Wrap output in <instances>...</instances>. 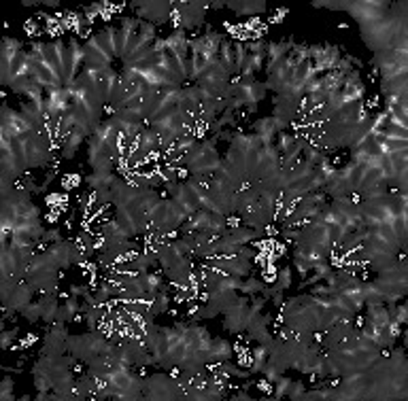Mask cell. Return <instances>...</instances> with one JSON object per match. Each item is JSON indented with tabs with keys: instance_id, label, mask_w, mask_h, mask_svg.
Masks as SVG:
<instances>
[{
	"instance_id": "47",
	"label": "cell",
	"mask_w": 408,
	"mask_h": 401,
	"mask_svg": "<svg viewBox=\"0 0 408 401\" xmlns=\"http://www.w3.org/2000/svg\"><path fill=\"white\" fill-rule=\"evenodd\" d=\"M264 287H266V282H264L262 278H258L255 274H249L247 278H242V285H240V295H249V297L260 295V293L264 291Z\"/></svg>"
},
{
	"instance_id": "31",
	"label": "cell",
	"mask_w": 408,
	"mask_h": 401,
	"mask_svg": "<svg viewBox=\"0 0 408 401\" xmlns=\"http://www.w3.org/2000/svg\"><path fill=\"white\" fill-rule=\"evenodd\" d=\"M200 109H202V100H200L198 85H183L181 100H179V111L185 117H198Z\"/></svg>"
},
{
	"instance_id": "32",
	"label": "cell",
	"mask_w": 408,
	"mask_h": 401,
	"mask_svg": "<svg viewBox=\"0 0 408 401\" xmlns=\"http://www.w3.org/2000/svg\"><path fill=\"white\" fill-rule=\"evenodd\" d=\"M230 386V378L224 376L221 372L213 370L207 372V391H204V401H217L224 399Z\"/></svg>"
},
{
	"instance_id": "36",
	"label": "cell",
	"mask_w": 408,
	"mask_h": 401,
	"mask_svg": "<svg viewBox=\"0 0 408 401\" xmlns=\"http://www.w3.org/2000/svg\"><path fill=\"white\" fill-rule=\"evenodd\" d=\"M323 193L328 195V199H336V197H353L351 193V187H349V181L347 176L342 174L340 168L334 170L332 179L328 181V185L323 187Z\"/></svg>"
},
{
	"instance_id": "50",
	"label": "cell",
	"mask_w": 408,
	"mask_h": 401,
	"mask_svg": "<svg viewBox=\"0 0 408 401\" xmlns=\"http://www.w3.org/2000/svg\"><path fill=\"white\" fill-rule=\"evenodd\" d=\"M22 319H26L28 323H43V306H41V299H32V302L20 312Z\"/></svg>"
},
{
	"instance_id": "43",
	"label": "cell",
	"mask_w": 408,
	"mask_h": 401,
	"mask_svg": "<svg viewBox=\"0 0 408 401\" xmlns=\"http://www.w3.org/2000/svg\"><path fill=\"white\" fill-rule=\"evenodd\" d=\"M217 62L221 64V68H226L232 77H236L234 73V40L224 38L219 45V52H217Z\"/></svg>"
},
{
	"instance_id": "60",
	"label": "cell",
	"mask_w": 408,
	"mask_h": 401,
	"mask_svg": "<svg viewBox=\"0 0 408 401\" xmlns=\"http://www.w3.org/2000/svg\"><path fill=\"white\" fill-rule=\"evenodd\" d=\"M232 399H236V401H251V395H249V391H247V388H242V391L234 393V395H232Z\"/></svg>"
},
{
	"instance_id": "28",
	"label": "cell",
	"mask_w": 408,
	"mask_h": 401,
	"mask_svg": "<svg viewBox=\"0 0 408 401\" xmlns=\"http://www.w3.org/2000/svg\"><path fill=\"white\" fill-rule=\"evenodd\" d=\"M270 321H272V315H264V312L251 317V321H249V325H247V329H245L247 338L253 340L255 344H264V346H268V344L272 342V338H275V335L270 333Z\"/></svg>"
},
{
	"instance_id": "14",
	"label": "cell",
	"mask_w": 408,
	"mask_h": 401,
	"mask_svg": "<svg viewBox=\"0 0 408 401\" xmlns=\"http://www.w3.org/2000/svg\"><path fill=\"white\" fill-rule=\"evenodd\" d=\"M45 253L51 257L60 270H66L71 266H77V264H85V255L81 253V248L75 240H60V242H54V244H47Z\"/></svg>"
},
{
	"instance_id": "1",
	"label": "cell",
	"mask_w": 408,
	"mask_h": 401,
	"mask_svg": "<svg viewBox=\"0 0 408 401\" xmlns=\"http://www.w3.org/2000/svg\"><path fill=\"white\" fill-rule=\"evenodd\" d=\"M219 134L211 138H200L183 158V168H187L189 176H213L221 166L224 158L217 151Z\"/></svg>"
},
{
	"instance_id": "52",
	"label": "cell",
	"mask_w": 408,
	"mask_h": 401,
	"mask_svg": "<svg viewBox=\"0 0 408 401\" xmlns=\"http://www.w3.org/2000/svg\"><path fill=\"white\" fill-rule=\"evenodd\" d=\"M272 386H275V393H272V397L279 401V399L287 397V393H289V386H291V378L283 374V376H281V378H279V380H277Z\"/></svg>"
},
{
	"instance_id": "22",
	"label": "cell",
	"mask_w": 408,
	"mask_h": 401,
	"mask_svg": "<svg viewBox=\"0 0 408 401\" xmlns=\"http://www.w3.org/2000/svg\"><path fill=\"white\" fill-rule=\"evenodd\" d=\"M0 128L3 130H9L13 132L15 136L20 138H28L32 134H36V130L30 126V121L22 115L20 109H11L9 105H3V109H0Z\"/></svg>"
},
{
	"instance_id": "51",
	"label": "cell",
	"mask_w": 408,
	"mask_h": 401,
	"mask_svg": "<svg viewBox=\"0 0 408 401\" xmlns=\"http://www.w3.org/2000/svg\"><path fill=\"white\" fill-rule=\"evenodd\" d=\"M247 62V45L245 43H234V73L240 75L242 66Z\"/></svg>"
},
{
	"instance_id": "17",
	"label": "cell",
	"mask_w": 408,
	"mask_h": 401,
	"mask_svg": "<svg viewBox=\"0 0 408 401\" xmlns=\"http://www.w3.org/2000/svg\"><path fill=\"white\" fill-rule=\"evenodd\" d=\"M68 353V329L66 323H51L43 335V346L38 355H66Z\"/></svg>"
},
{
	"instance_id": "40",
	"label": "cell",
	"mask_w": 408,
	"mask_h": 401,
	"mask_svg": "<svg viewBox=\"0 0 408 401\" xmlns=\"http://www.w3.org/2000/svg\"><path fill=\"white\" fill-rule=\"evenodd\" d=\"M87 138H89V136H87L83 130L75 128V130L68 134V138L62 142V158H64V160H73V158L77 156V151L81 149V144H83Z\"/></svg>"
},
{
	"instance_id": "10",
	"label": "cell",
	"mask_w": 408,
	"mask_h": 401,
	"mask_svg": "<svg viewBox=\"0 0 408 401\" xmlns=\"http://www.w3.org/2000/svg\"><path fill=\"white\" fill-rule=\"evenodd\" d=\"M136 17L140 22H149L153 26L168 24L175 11V0H134L130 3Z\"/></svg>"
},
{
	"instance_id": "56",
	"label": "cell",
	"mask_w": 408,
	"mask_h": 401,
	"mask_svg": "<svg viewBox=\"0 0 408 401\" xmlns=\"http://www.w3.org/2000/svg\"><path fill=\"white\" fill-rule=\"evenodd\" d=\"M60 240H64V236H62V229L60 227H49V229H45V236H43V244H54V242H60Z\"/></svg>"
},
{
	"instance_id": "11",
	"label": "cell",
	"mask_w": 408,
	"mask_h": 401,
	"mask_svg": "<svg viewBox=\"0 0 408 401\" xmlns=\"http://www.w3.org/2000/svg\"><path fill=\"white\" fill-rule=\"evenodd\" d=\"M26 158H28V168H45L47 164H51L54 160V149H56V140L49 138L45 134H32L26 140Z\"/></svg>"
},
{
	"instance_id": "53",
	"label": "cell",
	"mask_w": 408,
	"mask_h": 401,
	"mask_svg": "<svg viewBox=\"0 0 408 401\" xmlns=\"http://www.w3.org/2000/svg\"><path fill=\"white\" fill-rule=\"evenodd\" d=\"M13 386H15L13 378L11 376H5L3 382H0V399H3V401H13L15 399Z\"/></svg>"
},
{
	"instance_id": "54",
	"label": "cell",
	"mask_w": 408,
	"mask_h": 401,
	"mask_svg": "<svg viewBox=\"0 0 408 401\" xmlns=\"http://www.w3.org/2000/svg\"><path fill=\"white\" fill-rule=\"evenodd\" d=\"M17 335H20V327L3 329V333H0V348H3V350H9L11 344L17 340Z\"/></svg>"
},
{
	"instance_id": "29",
	"label": "cell",
	"mask_w": 408,
	"mask_h": 401,
	"mask_svg": "<svg viewBox=\"0 0 408 401\" xmlns=\"http://www.w3.org/2000/svg\"><path fill=\"white\" fill-rule=\"evenodd\" d=\"M34 289L24 280V282H20V287L11 293V297L7 299V302L3 304V310H5V321L9 319V317H13V315H20L32 299H34Z\"/></svg>"
},
{
	"instance_id": "37",
	"label": "cell",
	"mask_w": 408,
	"mask_h": 401,
	"mask_svg": "<svg viewBox=\"0 0 408 401\" xmlns=\"http://www.w3.org/2000/svg\"><path fill=\"white\" fill-rule=\"evenodd\" d=\"M41 306H43V323L51 325L58 321V312H60V293L58 291H49V293H41Z\"/></svg>"
},
{
	"instance_id": "58",
	"label": "cell",
	"mask_w": 408,
	"mask_h": 401,
	"mask_svg": "<svg viewBox=\"0 0 408 401\" xmlns=\"http://www.w3.org/2000/svg\"><path fill=\"white\" fill-rule=\"evenodd\" d=\"M391 321H395L398 325H406V321H408V306L406 304H395V312H393V319Z\"/></svg>"
},
{
	"instance_id": "2",
	"label": "cell",
	"mask_w": 408,
	"mask_h": 401,
	"mask_svg": "<svg viewBox=\"0 0 408 401\" xmlns=\"http://www.w3.org/2000/svg\"><path fill=\"white\" fill-rule=\"evenodd\" d=\"M372 287L385 299V304L402 302V299L408 295V262L404 259L402 253L393 266L377 272Z\"/></svg>"
},
{
	"instance_id": "55",
	"label": "cell",
	"mask_w": 408,
	"mask_h": 401,
	"mask_svg": "<svg viewBox=\"0 0 408 401\" xmlns=\"http://www.w3.org/2000/svg\"><path fill=\"white\" fill-rule=\"evenodd\" d=\"M304 393H306V384L302 380H291V386H289L287 397L291 401H304Z\"/></svg>"
},
{
	"instance_id": "26",
	"label": "cell",
	"mask_w": 408,
	"mask_h": 401,
	"mask_svg": "<svg viewBox=\"0 0 408 401\" xmlns=\"http://www.w3.org/2000/svg\"><path fill=\"white\" fill-rule=\"evenodd\" d=\"M126 240H130L128 234L119 227V223L115 219H109V221H105V223L100 225V234L96 238V250L100 253V250L113 248V246H117V244H122Z\"/></svg>"
},
{
	"instance_id": "25",
	"label": "cell",
	"mask_w": 408,
	"mask_h": 401,
	"mask_svg": "<svg viewBox=\"0 0 408 401\" xmlns=\"http://www.w3.org/2000/svg\"><path fill=\"white\" fill-rule=\"evenodd\" d=\"M209 264L219 268L224 274H232V276H240V278H247L249 274H253V262L245 259L240 255H217V257L209 259Z\"/></svg>"
},
{
	"instance_id": "49",
	"label": "cell",
	"mask_w": 408,
	"mask_h": 401,
	"mask_svg": "<svg viewBox=\"0 0 408 401\" xmlns=\"http://www.w3.org/2000/svg\"><path fill=\"white\" fill-rule=\"evenodd\" d=\"M296 142H298V136L293 132H289V130L287 132H279L277 138H275V146H277V151L281 153V158L291 151V149L296 146Z\"/></svg>"
},
{
	"instance_id": "59",
	"label": "cell",
	"mask_w": 408,
	"mask_h": 401,
	"mask_svg": "<svg viewBox=\"0 0 408 401\" xmlns=\"http://www.w3.org/2000/svg\"><path fill=\"white\" fill-rule=\"evenodd\" d=\"M68 291H71V295H77V297H81V299L89 293V289H87L85 285H71Z\"/></svg>"
},
{
	"instance_id": "7",
	"label": "cell",
	"mask_w": 408,
	"mask_h": 401,
	"mask_svg": "<svg viewBox=\"0 0 408 401\" xmlns=\"http://www.w3.org/2000/svg\"><path fill=\"white\" fill-rule=\"evenodd\" d=\"M143 395L149 401H179V399H185V391H183L181 380L177 376H170V374H164V372L145 376Z\"/></svg>"
},
{
	"instance_id": "34",
	"label": "cell",
	"mask_w": 408,
	"mask_h": 401,
	"mask_svg": "<svg viewBox=\"0 0 408 401\" xmlns=\"http://www.w3.org/2000/svg\"><path fill=\"white\" fill-rule=\"evenodd\" d=\"M293 45H296V38L293 36H289L285 40H272V43H268V49H266V68L268 66H275L281 60H285L291 54Z\"/></svg>"
},
{
	"instance_id": "33",
	"label": "cell",
	"mask_w": 408,
	"mask_h": 401,
	"mask_svg": "<svg viewBox=\"0 0 408 401\" xmlns=\"http://www.w3.org/2000/svg\"><path fill=\"white\" fill-rule=\"evenodd\" d=\"M232 357H234V346L228 340L211 338V344H209V363H211V368L219 365L224 361H230Z\"/></svg>"
},
{
	"instance_id": "21",
	"label": "cell",
	"mask_w": 408,
	"mask_h": 401,
	"mask_svg": "<svg viewBox=\"0 0 408 401\" xmlns=\"http://www.w3.org/2000/svg\"><path fill=\"white\" fill-rule=\"evenodd\" d=\"M83 58H85V52H83V45L71 36L68 43L64 45V54H62V64H64V85H73L75 79L79 77L81 68H83Z\"/></svg>"
},
{
	"instance_id": "44",
	"label": "cell",
	"mask_w": 408,
	"mask_h": 401,
	"mask_svg": "<svg viewBox=\"0 0 408 401\" xmlns=\"http://www.w3.org/2000/svg\"><path fill=\"white\" fill-rule=\"evenodd\" d=\"M266 361H268V348H266L264 344H258V346H255V350H253V353H251L249 372H251L253 376L262 374V370H264Z\"/></svg>"
},
{
	"instance_id": "20",
	"label": "cell",
	"mask_w": 408,
	"mask_h": 401,
	"mask_svg": "<svg viewBox=\"0 0 408 401\" xmlns=\"http://www.w3.org/2000/svg\"><path fill=\"white\" fill-rule=\"evenodd\" d=\"M342 58V47L334 43H323V45H311V62L319 75L336 70L338 62Z\"/></svg>"
},
{
	"instance_id": "3",
	"label": "cell",
	"mask_w": 408,
	"mask_h": 401,
	"mask_svg": "<svg viewBox=\"0 0 408 401\" xmlns=\"http://www.w3.org/2000/svg\"><path fill=\"white\" fill-rule=\"evenodd\" d=\"M115 342L109 340V335L102 331V329H87L85 333H79V335H68V353L79 361L83 363L85 368L89 363H94L96 359L105 357L111 346Z\"/></svg>"
},
{
	"instance_id": "23",
	"label": "cell",
	"mask_w": 408,
	"mask_h": 401,
	"mask_svg": "<svg viewBox=\"0 0 408 401\" xmlns=\"http://www.w3.org/2000/svg\"><path fill=\"white\" fill-rule=\"evenodd\" d=\"M266 49H268L266 38L251 40L247 45V62L240 70V77H255L260 70L266 68Z\"/></svg>"
},
{
	"instance_id": "12",
	"label": "cell",
	"mask_w": 408,
	"mask_h": 401,
	"mask_svg": "<svg viewBox=\"0 0 408 401\" xmlns=\"http://www.w3.org/2000/svg\"><path fill=\"white\" fill-rule=\"evenodd\" d=\"M209 11V3H175L170 24L181 30H196L204 24Z\"/></svg>"
},
{
	"instance_id": "19",
	"label": "cell",
	"mask_w": 408,
	"mask_h": 401,
	"mask_svg": "<svg viewBox=\"0 0 408 401\" xmlns=\"http://www.w3.org/2000/svg\"><path fill=\"white\" fill-rule=\"evenodd\" d=\"M156 255H158V264L162 270H168L177 264H181L183 259L191 257V246L183 240V238H170L166 240L158 250H156Z\"/></svg>"
},
{
	"instance_id": "46",
	"label": "cell",
	"mask_w": 408,
	"mask_h": 401,
	"mask_svg": "<svg viewBox=\"0 0 408 401\" xmlns=\"http://www.w3.org/2000/svg\"><path fill=\"white\" fill-rule=\"evenodd\" d=\"M168 308H170V291H160L156 297L151 299V308H149V315L156 319V317H160V315H164V312H168Z\"/></svg>"
},
{
	"instance_id": "35",
	"label": "cell",
	"mask_w": 408,
	"mask_h": 401,
	"mask_svg": "<svg viewBox=\"0 0 408 401\" xmlns=\"http://www.w3.org/2000/svg\"><path fill=\"white\" fill-rule=\"evenodd\" d=\"M381 93L385 98H395V96L408 93V70L381 79Z\"/></svg>"
},
{
	"instance_id": "62",
	"label": "cell",
	"mask_w": 408,
	"mask_h": 401,
	"mask_svg": "<svg viewBox=\"0 0 408 401\" xmlns=\"http://www.w3.org/2000/svg\"><path fill=\"white\" fill-rule=\"evenodd\" d=\"M226 3H209V9H224Z\"/></svg>"
},
{
	"instance_id": "8",
	"label": "cell",
	"mask_w": 408,
	"mask_h": 401,
	"mask_svg": "<svg viewBox=\"0 0 408 401\" xmlns=\"http://www.w3.org/2000/svg\"><path fill=\"white\" fill-rule=\"evenodd\" d=\"M268 89L264 85V81H258L255 77H232L230 83V98H238L242 103V109H247L249 113H255L260 107V103L266 98Z\"/></svg>"
},
{
	"instance_id": "15",
	"label": "cell",
	"mask_w": 408,
	"mask_h": 401,
	"mask_svg": "<svg viewBox=\"0 0 408 401\" xmlns=\"http://www.w3.org/2000/svg\"><path fill=\"white\" fill-rule=\"evenodd\" d=\"M221 317H224V329L228 333H234V335L245 333V329L251 321V297L238 295L236 304L230 310H226Z\"/></svg>"
},
{
	"instance_id": "24",
	"label": "cell",
	"mask_w": 408,
	"mask_h": 401,
	"mask_svg": "<svg viewBox=\"0 0 408 401\" xmlns=\"http://www.w3.org/2000/svg\"><path fill=\"white\" fill-rule=\"evenodd\" d=\"M291 278H293V268L291 266H283L277 276H275V282L268 287H264V291L260 295H264L266 299H272V306L279 308L283 304V299H285V291L291 287Z\"/></svg>"
},
{
	"instance_id": "39",
	"label": "cell",
	"mask_w": 408,
	"mask_h": 401,
	"mask_svg": "<svg viewBox=\"0 0 408 401\" xmlns=\"http://www.w3.org/2000/svg\"><path fill=\"white\" fill-rule=\"evenodd\" d=\"M226 7L240 17H255V15L266 13V9H268V5L262 3V0L260 3H249V0H238L236 3V0H232V3H226Z\"/></svg>"
},
{
	"instance_id": "41",
	"label": "cell",
	"mask_w": 408,
	"mask_h": 401,
	"mask_svg": "<svg viewBox=\"0 0 408 401\" xmlns=\"http://www.w3.org/2000/svg\"><path fill=\"white\" fill-rule=\"evenodd\" d=\"M79 315H81V297L71 295V297H66V302H64V304H60L58 321L71 325V323H75V319H77Z\"/></svg>"
},
{
	"instance_id": "57",
	"label": "cell",
	"mask_w": 408,
	"mask_h": 401,
	"mask_svg": "<svg viewBox=\"0 0 408 401\" xmlns=\"http://www.w3.org/2000/svg\"><path fill=\"white\" fill-rule=\"evenodd\" d=\"M262 376H264V380H266V382L275 384V382L283 376V372H281V370H277L275 365L266 363V365H264V370H262Z\"/></svg>"
},
{
	"instance_id": "6",
	"label": "cell",
	"mask_w": 408,
	"mask_h": 401,
	"mask_svg": "<svg viewBox=\"0 0 408 401\" xmlns=\"http://www.w3.org/2000/svg\"><path fill=\"white\" fill-rule=\"evenodd\" d=\"M105 382L113 388V399L117 401H138L145 399L143 384L145 376L132 372V368H113L105 376Z\"/></svg>"
},
{
	"instance_id": "38",
	"label": "cell",
	"mask_w": 408,
	"mask_h": 401,
	"mask_svg": "<svg viewBox=\"0 0 408 401\" xmlns=\"http://www.w3.org/2000/svg\"><path fill=\"white\" fill-rule=\"evenodd\" d=\"M251 132H253L255 136H258L264 144H272L275 138H277V134H279L272 115H270V117H260V119H255V121L251 123Z\"/></svg>"
},
{
	"instance_id": "4",
	"label": "cell",
	"mask_w": 408,
	"mask_h": 401,
	"mask_svg": "<svg viewBox=\"0 0 408 401\" xmlns=\"http://www.w3.org/2000/svg\"><path fill=\"white\" fill-rule=\"evenodd\" d=\"M402 30H408V20H400L387 11V15L381 17L379 22L360 28V36L370 52L377 54V52H381V49L389 47Z\"/></svg>"
},
{
	"instance_id": "18",
	"label": "cell",
	"mask_w": 408,
	"mask_h": 401,
	"mask_svg": "<svg viewBox=\"0 0 408 401\" xmlns=\"http://www.w3.org/2000/svg\"><path fill=\"white\" fill-rule=\"evenodd\" d=\"M298 64H302V62H298V60L289 54L285 60L277 62L275 66H268V68H266V81H264L266 89L279 93V91L293 79V73H296Z\"/></svg>"
},
{
	"instance_id": "42",
	"label": "cell",
	"mask_w": 408,
	"mask_h": 401,
	"mask_svg": "<svg viewBox=\"0 0 408 401\" xmlns=\"http://www.w3.org/2000/svg\"><path fill=\"white\" fill-rule=\"evenodd\" d=\"M117 172H92L85 176V185L92 189V191H100V189H111L113 183L117 181Z\"/></svg>"
},
{
	"instance_id": "5",
	"label": "cell",
	"mask_w": 408,
	"mask_h": 401,
	"mask_svg": "<svg viewBox=\"0 0 408 401\" xmlns=\"http://www.w3.org/2000/svg\"><path fill=\"white\" fill-rule=\"evenodd\" d=\"M60 268L51 262V257L41 250V253L34 255V259L30 262L28 270H26V282L36 291V293H49V291H58V282H60Z\"/></svg>"
},
{
	"instance_id": "61",
	"label": "cell",
	"mask_w": 408,
	"mask_h": 401,
	"mask_svg": "<svg viewBox=\"0 0 408 401\" xmlns=\"http://www.w3.org/2000/svg\"><path fill=\"white\" fill-rule=\"evenodd\" d=\"M43 7H49V9H58L60 7V3L58 0H45V3H41Z\"/></svg>"
},
{
	"instance_id": "27",
	"label": "cell",
	"mask_w": 408,
	"mask_h": 401,
	"mask_svg": "<svg viewBox=\"0 0 408 401\" xmlns=\"http://www.w3.org/2000/svg\"><path fill=\"white\" fill-rule=\"evenodd\" d=\"M357 331L353 319H340L336 321L330 329L323 331V342H319L323 346V350H330V348H336L340 344H344L353 333Z\"/></svg>"
},
{
	"instance_id": "9",
	"label": "cell",
	"mask_w": 408,
	"mask_h": 401,
	"mask_svg": "<svg viewBox=\"0 0 408 401\" xmlns=\"http://www.w3.org/2000/svg\"><path fill=\"white\" fill-rule=\"evenodd\" d=\"M117 79H119V73L113 66H107V68H81V73L75 79V83L85 85L87 89H92L94 93L100 96L102 103L109 105V98H111V91H113V85H115Z\"/></svg>"
},
{
	"instance_id": "13",
	"label": "cell",
	"mask_w": 408,
	"mask_h": 401,
	"mask_svg": "<svg viewBox=\"0 0 408 401\" xmlns=\"http://www.w3.org/2000/svg\"><path fill=\"white\" fill-rule=\"evenodd\" d=\"M387 11H389V3H385V0H351L347 15L353 22H357L360 28H364L385 17Z\"/></svg>"
},
{
	"instance_id": "45",
	"label": "cell",
	"mask_w": 408,
	"mask_h": 401,
	"mask_svg": "<svg viewBox=\"0 0 408 401\" xmlns=\"http://www.w3.org/2000/svg\"><path fill=\"white\" fill-rule=\"evenodd\" d=\"M302 160H304L306 164H311V166H319L323 160H328V153L323 151L321 146H317V144H313V142H306V144L302 146Z\"/></svg>"
},
{
	"instance_id": "16",
	"label": "cell",
	"mask_w": 408,
	"mask_h": 401,
	"mask_svg": "<svg viewBox=\"0 0 408 401\" xmlns=\"http://www.w3.org/2000/svg\"><path fill=\"white\" fill-rule=\"evenodd\" d=\"M24 52V43L13 36H5L3 45H0V83L7 87V83L13 77L15 64L20 54Z\"/></svg>"
},
{
	"instance_id": "30",
	"label": "cell",
	"mask_w": 408,
	"mask_h": 401,
	"mask_svg": "<svg viewBox=\"0 0 408 401\" xmlns=\"http://www.w3.org/2000/svg\"><path fill=\"white\" fill-rule=\"evenodd\" d=\"M266 232H258L253 227H247V225H230L228 232L221 236V242L224 244H230V246H245V244H251L253 240L262 238Z\"/></svg>"
},
{
	"instance_id": "48",
	"label": "cell",
	"mask_w": 408,
	"mask_h": 401,
	"mask_svg": "<svg viewBox=\"0 0 408 401\" xmlns=\"http://www.w3.org/2000/svg\"><path fill=\"white\" fill-rule=\"evenodd\" d=\"M75 242L79 244L81 253L85 255V259H92L98 250H96V238L89 234V232H79V236L75 238Z\"/></svg>"
}]
</instances>
